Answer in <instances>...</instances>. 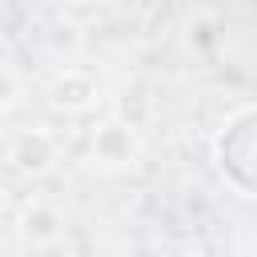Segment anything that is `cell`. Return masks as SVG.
Masks as SVG:
<instances>
[{
    "label": "cell",
    "mask_w": 257,
    "mask_h": 257,
    "mask_svg": "<svg viewBox=\"0 0 257 257\" xmlns=\"http://www.w3.org/2000/svg\"><path fill=\"white\" fill-rule=\"evenodd\" d=\"M16 233L32 249H48L64 237V209L48 197H28L16 209Z\"/></svg>",
    "instance_id": "5"
},
{
    "label": "cell",
    "mask_w": 257,
    "mask_h": 257,
    "mask_svg": "<svg viewBox=\"0 0 257 257\" xmlns=\"http://www.w3.org/2000/svg\"><path fill=\"white\" fill-rule=\"evenodd\" d=\"M213 165L225 189L245 201H257V100L237 104L221 120L213 137Z\"/></svg>",
    "instance_id": "1"
},
{
    "label": "cell",
    "mask_w": 257,
    "mask_h": 257,
    "mask_svg": "<svg viewBox=\"0 0 257 257\" xmlns=\"http://www.w3.org/2000/svg\"><path fill=\"white\" fill-rule=\"evenodd\" d=\"M24 92H28L24 72H20L12 60H4V56H0V116L16 112V108L24 104Z\"/></svg>",
    "instance_id": "7"
},
{
    "label": "cell",
    "mask_w": 257,
    "mask_h": 257,
    "mask_svg": "<svg viewBox=\"0 0 257 257\" xmlns=\"http://www.w3.org/2000/svg\"><path fill=\"white\" fill-rule=\"evenodd\" d=\"M185 48L197 56V60H213L221 48H225V20L217 12H193L185 20Z\"/></svg>",
    "instance_id": "6"
},
{
    "label": "cell",
    "mask_w": 257,
    "mask_h": 257,
    "mask_svg": "<svg viewBox=\"0 0 257 257\" xmlns=\"http://www.w3.org/2000/svg\"><path fill=\"white\" fill-rule=\"evenodd\" d=\"M8 165L24 177H48L60 161V137L44 124H20L8 133Z\"/></svg>",
    "instance_id": "3"
},
{
    "label": "cell",
    "mask_w": 257,
    "mask_h": 257,
    "mask_svg": "<svg viewBox=\"0 0 257 257\" xmlns=\"http://www.w3.org/2000/svg\"><path fill=\"white\" fill-rule=\"evenodd\" d=\"M145 137L124 116H100L88 133V165L100 173H124L141 161Z\"/></svg>",
    "instance_id": "2"
},
{
    "label": "cell",
    "mask_w": 257,
    "mask_h": 257,
    "mask_svg": "<svg viewBox=\"0 0 257 257\" xmlns=\"http://www.w3.org/2000/svg\"><path fill=\"white\" fill-rule=\"evenodd\" d=\"M48 104L68 112V116H80V112H92L100 104V80L88 72V68H60L52 80H48Z\"/></svg>",
    "instance_id": "4"
},
{
    "label": "cell",
    "mask_w": 257,
    "mask_h": 257,
    "mask_svg": "<svg viewBox=\"0 0 257 257\" xmlns=\"http://www.w3.org/2000/svg\"><path fill=\"white\" fill-rule=\"evenodd\" d=\"M76 4H92V0H76Z\"/></svg>",
    "instance_id": "8"
}]
</instances>
